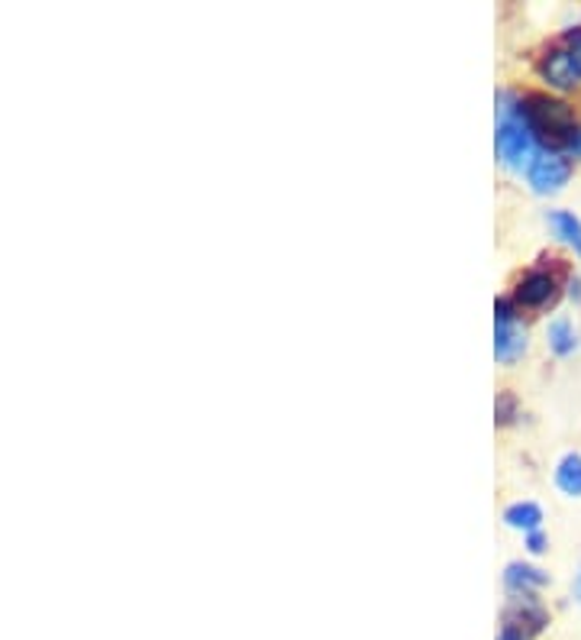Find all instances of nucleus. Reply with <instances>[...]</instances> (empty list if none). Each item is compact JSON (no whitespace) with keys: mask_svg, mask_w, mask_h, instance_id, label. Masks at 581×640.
I'll return each instance as SVG.
<instances>
[{"mask_svg":"<svg viewBox=\"0 0 581 640\" xmlns=\"http://www.w3.org/2000/svg\"><path fill=\"white\" fill-rule=\"evenodd\" d=\"M521 116L533 139L546 146V153H562L579 130L576 108L549 94H526L521 101Z\"/></svg>","mask_w":581,"mask_h":640,"instance_id":"obj_1","label":"nucleus"},{"mask_svg":"<svg viewBox=\"0 0 581 640\" xmlns=\"http://www.w3.org/2000/svg\"><path fill=\"white\" fill-rule=\"evenodd\" d=\"M572 178V162L562 153H536L529 169H526V181L536 194H559Z\"/></svg>","mask_w":581,"mask_h":640,"instance_id":"obj_4","label":"nucleus"},{"mask_svg":"<svg viewBox=\"0 0 581 640\" xmlns=\"http://www.w3.org/2000/svg\"><path fill=\"white\" fill-rule=\"evenodd\" d=\"M562 43H566V49H569V56H572V61H576V68H579V75H581V26H576V30H566Z\"/></svg>","mask_w":581,"mask_h":640,"instance_id":"obj_14","label":"nucleus"},{"mask_svg":"<svg viewBox=\"0 0 581 640\" xmlns=\"http://www.w3.org/2000/svg\"><path fill=\"white\" fill-rule=\"evenodd\" d=\"M556 485L559 492H566L569 498H581V457L579 453H566L556 465Z\"/></svg>","mask_w":581,"mask_h":640,"instance_id":"obj_11","label":"nucleus"},{"mask_svg":"<svg viewBox=\"0 0 581 640\" xmlns=\"http://www.w3.org/2000/svg\"><path fill=\"white\" fill-rule=\"evenodd\" d=\"M562 153H566V159H576V162H581V126L572 133V139L566 143V149H562Z\"/></svg>","mask_w":581,"mask_h":640,"instance_id":"obj_16","label":"nucleus"},{"mask_svg":"<svg viewBox=\"0 0 581 640\" xmlns=\"http://www.w3.org/2000/svg\"><path fill=\"white\" fill-rule=\"evenodd\" d=\"M546 625H549V615H546V608L539 605L536 595H514L511 598L508 615H504V628L529 638V635H539Z\"/></svg>","mask_w":581,"mask_h":640,"instance_id":"obj_7","label":"nucleus"},{"mask_svg":"<svg viewBox=\"0 0 581 640\" xmlns=\"http://www.w3.org/2000/svg\"><path fill=\"white\" fill-rule=\"evenodd\" d=\"M549 227L566 246H572L581 256V221L572 211H549Z\"/></svg>","mask_w":581,"mask_h":640,"instance_id":"obj_12","label":"nucleus"},{"mask_svg":"<svg viewBox=\"0 0 581 640\" xmlns=\"http://www.w3.org/2000/svg\"><path fill=\"white\" fill-rule=\"evenodd\" d=\"M546 347L552 349L556 356H572L579 349V334H576L569 317H556V321L546 324Z\"/></svg>","mask_w":581,"mask_h":640,"instance_id":"obj_9","label":"nucleus"},{"mask_svg":"<svg viewBox=\"0 0 581 640\" xmlns=\"http://www.w3.org/2000/svg\"><path fill=\"white\" fill-rule=\"evenodd\" d=\"M536 71H539V78H543L549 88H556V91H576L581 85L579 68H576V61H572L566 46L546 49V53L539 56V61H536Z\"/></svg>","mask_w":581,"mask_h":640,"instance_id":"obj_5","label":"nucleus"},{"mask_svg":"<svg viewBox=\"0 0 581 640\" xmlns=\"http://www.w3.org/2000/svg\"><path fill=\"white\" fill-rule=\"evenodd\" d=\"M546 547H549V540H546V534H543V530L526 534V550H529V553H543Z\"/></svg>","mask_w":581,"mask_h":640,"instance_id":"obj_15","label":"nucleus"},{"mask_svg":"<svg viewBox=\"0 0 581 640\" xmlns=\"http://www.w3.org/2000/svg\"><path fill=\"white\" fill-rule=\"evenodd\" d=\"M498 101H501V120H498V136H494L498 159L511 169H529L536 139L523 123L521 101H511V94H498Z\"/></svg>","mask_w":581,"mask_h":640,"instance_id":"obj_2","label":"nucleus"},{"mask_svg":"<svg viewBox=\"0 0 581 640\" xmlns=\"http://www.w3.org/2000/svg\"><path fill=\"white\" fill-rule=\"evenodd\" d=\"M498 640H526V638H523V635H517V631H511V628H504Z\"/></svg>","mask_w":581,"mask_h":640,"instance_id":"obj_18","label":"nucleus"},{"mask_svg":"<svg viewBox=\"0 0 581 640\" xmlns=\"http://www.w3.org/2000/svg\"><path fill=\"white\" fill-rule=\"evenodd\" d=\"M549 582V576L536 566H526V563H511L508 573H504V585L511 595H533L539 592L543 585Z\"/></svg>","mask_w":581,"mask_h":640,"instance_id":"obj_8","label":"nucleus"},{"mask_svg":"<svg viewBox=\"0 0 581 640\" xmlns=\"http://www.w3.org/2000/svg\"><path fill=\"white\" fill-rule=\"evenodd\" d=\"M572 592H576V602L581 605V570L576 573V582H572Z\"/></svg>","mask_w":581,"mask_h":640,"instance_id":"obj_19","label":"nucleus"},{"mask_svg":"<svg viewBox=\"0 0 581 640\" xmlns=\"http://www.w3.org/2000/svg\"><path fill=\"white\" fill-rule=\"evenodd\" d=\"M526 352V330L517 321V311L511 301H498L494 304V356L498 362L511 366Z\"/></svg>","mask_w":581,"mask_h":640,"instance_id":"obj_3","label":"nucleus"},{"mask_svg":"<svg viewBox=\"0 0 581 640\" xmlns=\"http://www.w3.org/2000/svg\"><path fill=\"white\" fill-rule=\"evenodd\" d=\"M504 524L514 527V530H523V534H533V530L543 527V508L536 502H514L504 512Z\"/></svg>","mask_w":581,"mask_h":640,"instance_id":"obj_10","label":"nucleus"},{"mask_svg":"<svg viewBox=\"0 0 581 640\" xmlns=\"http://www.w3.org/2000/svg\"><path fill=\"white\" fill-rule=\"evenodd\" d=\"M494 414H498V424H511L517 417V402L514 395H501L498 405H494Z\"/></svg>","mask_w":581,"mask_h":640,"instance_id":"obj_13","label":"nucleus"},{"mask_svg":"<svg viewBox=\"0 0 581 640\" xmlns=\"http://www.w3.org/2000/svg\"><path fill=\"white\" fill-rule=\"evenodd\" d=\"M569 297H572L576 304H581V279H579V276H576V279L569 282Z\"/></svg>","mask_w":581,"mask_h":640,"instance_id":"obj_17","label":"nucleus"},{"mask_svg":"<svg viewBox=\"0 0 581 640\" xmlns=\"http://www.w3.org/2000/svg\"><path fill=\"white\" fill-rule=\"evenodd\" d=\"M556 297H559V282H556V276L546 272V269L526 272L521 282H517V289H514V304H517V307H526V311L549 307Z\"/></svg>","mask_w":581,"mask_h":640,"instance_id":"obj_6","label":"nucleus"}]
</instances>
